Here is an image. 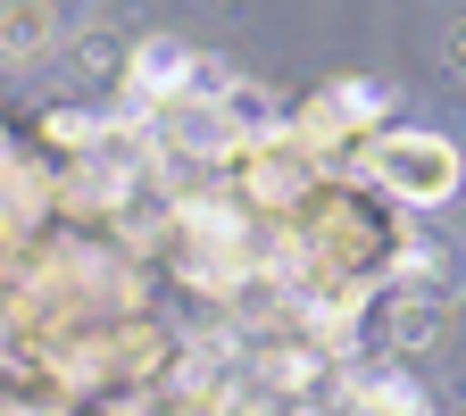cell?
Instances as JSON below:
<instances>
[{"mask_svg": "<svg viewBox=\"0 0 466 416\" xmlns=\"http://www.w3.org/2000/svg\"><path fill=\"white\" fill-rule=\"evenodd\" d=\"M450 67H466V25H450Z\"/></svg>", "mask_w": 466, "mask_h": 416, "instance_id": "obj_2", "label": "cell"}, {"mask_svg": "<svg viewBox=\"0 0 466 416\" xmlns=\"http://www.w3.org/2000/svg\"><path fill=\"white\" fill-rule=\"evenodd\" d=\"M50 34H58L50 0H0V58H34Z\"/></svg>", "mask_w": 466, "mask_h": 416, "instance_id": "obj_1", "label": "cell"}]
</instances>
